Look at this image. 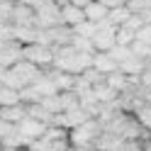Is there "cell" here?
I'll return each instance as SVG.
<instances>
[{"label":"cell","mask_w":151,"mask_h":151,"mask_svg":"<svg viewBox=\"0 0 151 151\" xmlns=\"http://www.w3.org/2000/svg\"><path fill=\"white\" fill-rule=\"evenodd\" d=\"M132 54H134L137 59H141V61H149V59H151V44L137 39L134 44H132Z\"/></svg>","instance_id":"obj_24"},{"label":"cell","mask_w":151,"mask_h":151,"mask_svg":"<svg viewBox=\"0 0 151 151\" xmlns=\"http://www.w3.org/2000/svg\"><path fill=\"white\" fill-rule=\"evenodd\" d=\"M61 15H63V24H68L71 29L78 27L81 22H86V10L78 7V5H71V3L61 7Z\"/></svg>","instance_id":"obj_9"},{"label":"cell","mask_w":151,"mask_h":151,"mask_svg":"<svg viewBox=\"0 0 151 151\" xmlns=\"http://www.w3.org/2000/svg\"><path fill=\"white\" fill-rule=\"evenodd\" d=\"M137 39H139V42L151 44V24H144V27H141V29L137 32Z\"/></svg>","instance_id":"obj_34"},{"label":"cell","mask_w":151,"mask_h":151,"mask_svg":"<svg viewBox=\"0 0 151 151\" xmlns=\"http://www.w3.org/2000/svg\"><path fill=\"white\" fill-rule=\"evenodd\" d=\"M59 24H63V15L56 3H49L37 10V29H51V27H59Z\"/></svg>","instance_id":"obj_3"},{"label":"cell","mask_w":151,"mask_h":151,"mask_svg":"<svg viewBox=\"0 0 151 151\" xmlns=\"http://www.w3.org/2000/svg\"><path fill=\"white\" fill-rule=\"evenodd\" d=\"M68 151H93V149H81V146H71Z\"/></svg>","instance_id":"obj_40"},{"label":"cell","mask_w":151,"mask_h":151,"mask_svg":"<svg viewBox=\"0 0 151 151\" xmlns=\"http://www.w3.org/2000/svg\"><path fill=\"white\" fill-rule=\"evenodd\" d=\"M42 107H44L46 112H49V115H59V112H63L59 95H49V98H42Z\"/></svg>","instance_id":"obj_23"},{"label":"cell","mask_w":151,"mask_h":151,"mask_svg":"<svg viewBox=\"0 0 151 151\" xmlns=\"http://www.w3.org/2000/svg\"><path fill=\"white\" fill-rule=\"evenodd\" d=\"M132 15H134V12H132L127 5H119V7H112V10H110L107 20L115 24V27H122V24H127V20H129Z\"/></svg>","instance_id":"obj_17"},{"label":"cell","mask_w":151,"mask_h":151,"mask_svg":"<svg viewBox=\"0 0 151 151\" xmlns=\"http://www.w3.org/2000/svg\"><path fill=\"white\" fill-rule=\"evenodd\" d=\"M134 42H137V32H132L127 24L117 27V44H122V46H132Z\"/></svg>","instance_id":"obj_21"},{"label":"cell","mask_w":151,"mask_h":151,"mask_svg":"<svg viewBox=\"0 0 151 151\" xmlns=\"http://www.w3.org/2000/svg\"><path fill=\"white\" fill-rule=\"evenodd\" d=\"M27 115H29V117H34V119H39V122H44V124H49V127H51V122H54V115H49V112L42 107V102L27 105Z\"/></svg>","instance_id":"obj_18"},{"label":"cell","mask_w":151,"mask_h":151,"mask_svg":"<svg viewBox=\"0 0 151 151\" xmlns=\"http://www.w3.org/2000/svg\"><path fill=\"white\" fill-rule=\"evenodd\" d=\"M144 24H146V22L141 20V15H132L129 20H127V27H129L132 32H139V29H141V27H144Z\"/></svg>","instance_id":"obj_33"},{"label":"cell","mask_w":151,"mask_h":151,"mask_svg":"<svg viewBox=\"0 0 151 151\" xmlns=\"http://www.w3.org/2000/svg\"><path fill=\"white\" fill-rule=\"evenodd\" d=\"M144 151H151V139H146V141H144Z\"/></svg>","instance_id":"obj_39"},{"label":"cell","mask_w":151,"mask_h":151,"mask_svg":"<svg viewBox=\"0 0 151 151\" xmlns=\"http://www.w3.org/2000/svg\"><path fill=\"white\" fill-rule=\"evenodd\" d=\"M102 5L107 7V10H112V7H119V5H127V0H100Z\"/></svg>","instance_id":"obj_35"},{"label":"cell","mask_w":151,"mask_h":151,"mask_svg":"<svg viewBox=\"0 0 151 151\" xmlns=\"http://www.w3.org/2000/svg\"><path fill=\"white\" fill-rule=\"evenodd\" d=\"M24 46L20 42H7L3 44V49H0V66H5V68H12L15 63H20L24 59V54H22Z\"/></svg>","instance_id":"obj_7"},{"label":"cell","mask_w":151,"mask_h":151,"mask_svg":"<svg viewBox=\"0 0 151 151\" xmlns=\"http://www.w3.org/2000/svg\"><path fill=\"white\" fill-rule=\"evenodd\" d=\"M0 151H3V141H0Z\"/></svg>","instance_id":"obj_42"},{"label":"cell","mask_w":151,"mask_h":151,"mask_svg":"<svg viewBox=\"0 0 151 151\" xmlns=\"http://www.w3.org/2000/svg\"><path fill=\"white\" fill-rule=\"evenodd\" d=\"M0 90H3V83H0Z\"/></svg>","instance_id":"obj_43"},{"label":"cell","mask_w":151,"mask_h":151,"mask_svg":"<svg viewBox=\"0 0 151 151\" xmlns=\"http://www.w3.org/2000/svg\"><path fill=\"white\" fill-rule=\"evenodd\" d=\"M78 51H95V46H93V39H88V37H78L73 34V42H71Z\"/></svg>","instance_id":"obj_29"},{"label":"cell","mask_w":151,"mask_h":151,"mask_svg":"<svg viewBox=\"0 0 151 151\" xmlns=\"http://www.w3.org/2000/svg\"><path fill=\"white\" fill-rule=\"evenodd\" d=\"M20 100L24 105H34V102H42V95L34 90V86H27V88L20 90Z\"/></svg>","instance_id":"obj_26"},{"label":"cell","mask_w":151,"mask_h":151,"mask_svg":"<svg viewBox=\"0 0 151 151\" xmlns=\"http://www.w3.org/2000/svg\"><path fill=\"white\" fill-rule=\"evenodd\" d=\"M12 134H17V124L0 119V141H3V139H7V137H12Z\"/></svg>","instance_id":"obj_30"},{"label":"cell","mask_w":151,"mask_h":151,"mask_svg":"<svg viewBox=\"0 0 151 151\" xmlns=\"http://www.w3.org/2000/svg\"><path fill=\"white\" fill-rule=\"evenodd\" d=\"M119 71L127 73L129 78H132V76H141V73L146 71V61H141V59H137V56H132V59H127L124 63H119Z\"/></svg>","instance_id":"obj_14"},{"label":"cell","mask_w":151,"mask_h":151,"mask_svg":"<svg viewBox=\"0 0 151 151\" xmlns=\"http://www.w3.org/2000/svg\"><path fill=\"white\" fill-rule=\"evenodd\" d=\"M146 71H151V59H149V61H146Z\"/></svg>","instance_id":"obj_41"},{"label":"cell","mask_w":151,"mask_h":151,"mask_svg":"<svg viewBox=\"0 0 151 151\" xmlns=\"http://www.w3.org/2000/svg\"><path fill=\"white\" fill-rule=\"evenodd\" d=\"M68 3H71V5H78V7H83V10H86V7L93 3V0H68Z\"/></svg>","instance_id":"obj_36"},{"label":"cell","mask_w":151,"mask_h":151,"mask_svg":"<svg viewBox=\"0 0 151 151\" xmlns=\"http://www.w3.org/2000/svg\"><path fill=\"white\" fill-rule=\"evenodd\" d=\"M46 76L54 81V86L59 88V93H66V90H73L76 86V78L78 76H73V73H66V71H59V68H46Z\"/></svg>","instance_id":"obj_8"},{"label":"cell","mask_w":151,"mask_h":151,"mask_svg":"<svg viewBox=\"0 0 151 151\" xmlns=\"http://www.w3.org/2000/svg\"><path fill=\"white\" fill-rule=\"evenodd\" d=\"M81 76H83V78H86V81L90 83L93 88H95V86H100V83H105V73H100V71L95 68V66H90V68H86V71H83Z\"/></svg>","instance_id":"obj_25"},{"label":"cell","mask_w":151,"mask_h":151,"mask_svg":"<svg viewBox=\"0 0 151 151\" xmlns=\"http://www.w3.org/2000/svg\"><path fill=\"white\" fill-rule=\"evenodd\" d=\"M134 117L139 119V124L144 127L146 132H151V102H149V105H144V107H141Z\"/></svg>","instance_id":"obj_28"},{"label":"cell","mask_w":151,"mask_h":151,"mask_svg":"<svg viewBox=\"0 0 151 151\" xmlns=\"http://www.w3.org/2000/svg\"><path fill=\"white\" fill-rule=\"evenodd\" d=\"M12 71L20 76V81L24 83V88H27V86H32V83H37V81L44 76V68H39L37 63L27 61V59H22L20 63H15V66H12Z\"/></svg>","instance_id":"obj_6"},{"label":"cell","mask_w":151,"mask_h":151,"mask_svg":"<svg viewBox=\"0 0 151 151\" xmlns=\"http://www.w3.org/2000/svg\"><path fill=\"white\" fill-rule=\"evenodd\" d=\"M105 83L107 86H112L117 93H122V90H127L132 83H129V76L127 73H122V71H115V73H107L105 76Z\"/></svg>","instance_id":"obj_16"},{"label":"cell","mask_w":151,"mask_h":151,"mask_svg":"<svg viewBox=\"0 0 151 151\" xmlns=\"http://www.w3.org/2000/svg\"><path fill=\"white\" fill-rule=\"evenodd\" d=\"M100 134H102V124H100V122H98L95 117H90L88 122H83V124H78L76 129H71L68 139H71V146L93 149Z\"/></svg>","instance_id":"obj_1"},{"label":"cell","mask_w":151,"mask_h":151,"mask_svg":"<svg viewBox=\"0 0 151 151\" xmlns=\"http://www.w3.org/2000/svg\"><path fill=\"white\" fill-rule=\"evenodd\" d=\"M127 7L137 15V12H141V10H146V7H149V0H127Z\"/></svg>","instance_id":"obj_32"},{"label":"cell","mask_w":151,"mask_h":151,"mask_svg":"<svg viewBox=\"0 0 151 151\" xmlns=\"http://www.w3.org/2000/svg\"><path fill=\"white\" fill-rule=\"evenodd\" d=\"M32 86H34V90L39 93L42 98H49V95H59V88H56V86H54V81L49 78V76H46V71H44V76H42V78L37 81V83H32Z\"/></svg>","instance_id":"obj_15"},{"label":"cell","mask_w":151,"mask_h":151,"mask_svg":"<svg viewBox=\"0 0 151 151\" xmlns=\"http://www.w3.org/2000/svg\"><path fill=\"white\" fill-rule=\"evenodd\" d=\"M5 73H7V68H5V66H0V83H3V78H5Z\"/></svg>","instance_id":"obj_37"},{"label":"cell","mask_w":151,"mask_h":151,"mask_svg":"<svg viewBox=\"0 0 151 151\" xmlns=\"http://www.w3.org/2000/svg\"><path fill=\"white\" fill-rule=\"evenodd\" d=\"M10 24L12 27H37V10L29 7L27 3H15Z\"/></svg>","instance_id":"obj_5"},{"label":"cell","mask_w":151,"mask_h":151,"mask_svg":"<svg viewBox=\"0 0 151 151\" xmlns=\"http://www.w3.org/2000/svg\"><path fill=\"white\" fill-rule=\"evenodd\" d=\"M51 3H56L59 7H63V5H68V0H51Z\"/></svg>","instance_id":"obj_38"},{"label":"cell","mask_w":151,"mask_h":151,"mask_svg":"<svg viewBox=\"0 0 151 151\" xmlns=\"http://www.w3.org/2000/svg\"><path fill=\"white\" fill-rule=\"evenodd\" d=\"M93 66L100 71V73H115V71H119V63L112 59V56L107 54V51H98L95 54V59H93Z\"/></svg>","instance_id":"obj_11"},{"label":"cell","mask_w":151,"mask_h":151,"mask_svg":"<svg viewBox=\"0 0 151 151\" xmlns=\"http://www.w3.org/2000/svg\"><path fill=\"white\" fill-rule=\"evenodd\" d=\"M107 15H110V10L100 3V0H93V3L86 7V20L95 22V24H100L102 20H107Z\"/></svg>","instance_id":"obj_12"},{"label":"cell","mask_w":151,"mask_h":151,"mask_svg":"<svg viewBox=\"0 0 151 151\" xmlns=\"http://www.w3.org/2000/svg\"><path fill=\"white\" fill-rule=\"evenodd\" d=\"M22 54H24L27 61L37 63V66L44 68V71L54 66V49H51V46H44V44H27L24 49H22Z\"/></svg>","instance_id":"obj_2"},{"label":"cell","mask_w":151,"mask_h":151,"mask_svg":"<svg viewBox=\"0 0 151 151\" xmlns=\"http://www.w3.org/2000/svg\"><path fill=\"white\" fill-rule=\"evenodd\" d=\"M93 93H95L98 102H102V105H112V102H117V98H119V93L112 88V86H107V83L95 86V88H93Z\"/></svg>","instance_id":"obj_13"},{"label":"cell","mask_w":151,"mask_h":151,"mask_svg":"<svg viewBox=\"0 0 151 151\" xmlns=\"http://www.w3.org/2000/svg\"><path fill=\"white\" fill-rule=\"evenodd\" d=\"M20 90H12V88H5L0 90V107H7V105H20Z\"/></svg>","instance_id":"obj_19"},{"label":"cell","mask_w":151,"mask_h":151,"mask_svg":"<svg viewBox=\"0 0 151 151\" xmlns=\"http://www.w3.org/2000/svg\"><path fill=\"white\" fill-rule=\"evenodd\" d=\"M95 32H98V24H95V22H90V20L81 22L78 27H73V34H78V37H88V39H93V37H95Z\"/></svg>","instance_id":"obj_22"},{"label":"cell","mask_w":151,"mask_h":151,"mask_svg":"<svg viewBox=\"0 0 151 151\" xmlns=\"http://www.w3.org/2000/svg\"><path fill=\"white\" fill-rule=\"evenodd\" d=\"M107 54H110L117 63H124L127 59H132V56H134V54H132V46H122V44H115Z\"/></svg>","instance_id":"obj_20"},{"label":"cell","mask_w":151,"mask_h":151,"mask_svg":"<svg viewBox=\"0 0 151 151\" xmlns=\"http://www.w3.org/2000/svg\"><path fill=\"white\" fill-rule=\"evenodd\" d=\"M46 129H49V124H44V122H39V119H34V117H29L27 115L20 124H17V132H20V137H24L27 141H37V139H42L44 134H46Z\"/></svg>","instance_id":"obj_4"},{"label":"cell","mask_w":151,"mask_h":151,"mask_svg":"<svg viewBox=\"0 0 151 151\" xmlns=\"http://www.w3.org/2000/svg\"><path fill=\"white\" fill-rule=\"evenodd\" d=\"M3 86H5V88H12V90H22V88H24V83L20 81V76H17L12 68H7L5 78H3Z\"/></svg>","instance_id":"obj_27"},{"label":"cell","mask_w":151,"mask_h":151,"mask_svg":"<svg viewBox=\"0 0 151 151\" xmlns=\"http://www.w3.org/2000/svg\"><path fill=\"white\" fill-rule=\"evenodd\" d=\"M0 42H15V27L7 22V24H0Z\"/></svg>","instance_id":"obj_31"},{"label":"cell","mask_w":151,"mask_h":151,"mask_svg":"<svg viewBox=\"0 0 151 151\" xmlns=\"http://www.w3.org/2000/svg\"><path fill=\"white\" fill-rule=\"evenodd\" d=\"M24 117H27V105H24V102H20V105H7V107H0V119H5V122L20 124Z\"/></svg>","instance_id":"obj_10"}]
</instances>
